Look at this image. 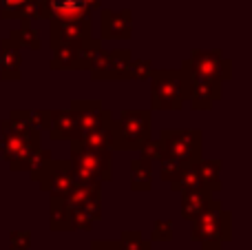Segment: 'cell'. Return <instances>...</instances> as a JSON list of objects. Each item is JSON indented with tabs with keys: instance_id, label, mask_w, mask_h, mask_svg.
Returning <instances> with one entry per match:
<instances>
[{
	"instance_id": "cell-1",
	"label": "cell",
	"mask_w": 252,
	"mask_h": 250,
	"mask_svg": "<svg viewBox=\"0 0 252 250\" xmlns=\"http://www.w3.org/2000/svg\"><path fill=\"white\" fill-rule=\"evenodd\" d=\"M192 224V242H197L201 250H221L223 244L232 237V215L223 208L219 199H210L206 211L197 215Z\"/></svg>"
},
{
	"instance_id": "cell-2",
	"label": "cell",
	"mask_w": 252,
	"mask_h": 250,
	"mask_svg": "<svg viewBox=\"0 0 252 250\" xmlns=\"http://www.w3.org/2000/svg\"><path fill=\"white\" fill-rule=\"evenodd\" d=\"M71 173L75 184H104L113 180V155L111 151H93L82 140H71Z\"/></svg>"
},
{
	"instance_id": "cell-3",
	"label": "cell",
	"mask_w": 252,
	"mask_h": 250,
	"mask_svg": "<svg viewBox=\"0 0 252 250\" xmlns=\"http://www.w3.org/2000/svg\"><path fill=\"white\" fill-rule=\"evenodd\" d=\"M151 111H179L188 100L190 78L182 69L151 71Z\"/></svg>"
},
{
	"instance_id": "cell-4",
	"label": "cell",
	"mask_w": 252,
	"mask_h": 250,
	"mask_svg": "<svg viewBox=\"0 0 252 250\" xmlns=\"http://www.w3.org/2000/svg\"><path fill=\"white\" fill-rule=\"evenodd\" d=\"M153 111L124 109L113 115V151H139L151 140Z\"/></svg>"
},
{
	"instance_id": "cell-5",
	"label": "cell",
	"mask_w": 252,
	"mask_h": 250,
	"mask_svg": "<svg viewBox=\"0 0 252 250\" xmlns=\"http://www.w3.org/2000/svg\"><path fill=\"white\" fill-rule=\"evenodd\" d=\"M159 140L164 144V157L175 159L184 166L199 162L204 153V146H201L204 135L197 128H164L159 133Z\"/></svg>"
},
{
	"instance_id": "cell-6",
	"label": "cell",
	"mask_w": 252,
	"mask_h": 250,
	"mask_svg": "<svg viewBox=\"0 0 252 250\" xmlns=\"http://www.w3.org/2000/svg\"><path fill=\"white\" fill-rule=\"evenodd\" d=\"M182 71L190 80H219V82H228L232 78V62L221 51L195 49L182 62Z\"/></svg>"
},
{
	"instance_id": "cell-7",
	"label": "cell",
	"mask_w": 252,
	"mask_h": 250,
	"mask_svg": "<svg viewBox=\"0 0 252 250\" xmlns=\"http://www.w3.org/2000/svg\"><path fill=\"white\" fill-rule=\"evenodd\" d=\"M42 140H40V131H22V133H13V135H2L0 142V153L2 159L9 164L13 173L20 171H29V162L40 149H42Z\"/></svg>"
},
{
	"instance_id": "cell-8",
	"label": "cell",
	"mask_w": 252,
	"mask_h": 250,
	"mask_svg": "<svg viewBox=\"0 0 252 250\" xmlns=\"http://www.w3.org/2000/svg\"><path fill=\"white\" fill-rule=\"evenodd\" d=\"M29 175L33 182H38L40 188H42L44 193L56 195V197H64V195L75 186L69 159H53L51 157V159L40 164L38 168H33Z\"/></svg>"
},
{
	"instance_id": "cell-9",
	"label": "cell",
	"mask_w": 252,
	"mask_h": 250,
	"mask_svg": "<svg viewBox=\"0 0 252 250\" xmlns=\"http://www.w3.org/2000/svg\"><path fill=\"white\" fill-rule=\"evenodd\" d=\"M130 60H133V53L130 49H113V51H106L104 47L97 51L95 60H93L91 69V80L95 82H124V80H130L128 66Z\"/></svg>"
},
{
	"instance_id": "cell-10",
	"label": "cell",
	"mask_w": 252,
	"mask_h": 250,
	"mask_svg": "<svg viewBox=\"0 0 252 250\" xmlns=\"http://www.w3.org/2000/svg\"><path fill=\"white\" fill-rule=\"evenodd\" d=\"M102 184H75L64 195V202L69 208H80L93 221L102 219Z\"/></svg>"
},
{
	"instance_id": "cell-11",
	"label": "cell",
	"mask_w": 252,
	"mask_h": 250,
	"mask_svg": "<svg viewBox=\"0 0 252 250\" xmlns=\"http://www.w3.org/2000/svg\"><path fill=\"white\" fill-rule=\"evenodd\" d=\"M49 35H51V49L60 44H78L82 40L93 38L91 35V20H49Z\"/></svg>"
},
{
	"instance_id": "cell-12",
	"label": "cell",
	"mask_w": 252,
	"mask_h": 250,
	"mask_svg": "<svg viewBox=\"0 0 252 250\" xmlns=\"http://www.w3.org/2000/svg\"><path fill=\"white\" fill-rule=\"evenodd\" d=\"M102 40H130L133 38V11L130 9H102L100 11Z\"/></svg>"
},
{
	"instance_id": "cell-13",
	"label": "cell",
	"mask_w": 252,
	"mask_h": 250,
	"mask_svg": "<svg viewBox=\"0 0 252 250\" xmlns=\"http://www.w3.org/2000/svg\"><path fill=\"white\" fill-rule=\"evenodd\" d=\"M71 113L75 115V122H78L82 133L113 120V113L109 109H104V104L100 100H73L71 102Z\"/></svg>"
},
{
	"instance_id": "cell-14",
	"label": "cell",
	"mask_w": 252,
	"mask_h": 250,
	"mask_svg": "<svg viewBox=\"0 0 252 250\" xmlns=\"http://www.w3.org/2000/svg\"><path fill=\"white\" fill-rule=\"evenodd\" d=\"M223 97V82L219 80H190L188 104L195 111H210L215 102Z\"/></svg>"
},
{
	"instance_id": "cell-15",
	"label": "cell",
	"mask_w": 252,
	"mask_h": 250,
	"mask_svg": "<svg viewBox=\"0 0 252 250\" xmlns=\"http://www.w3.org/2000/svg\"><path fill=\"white\" fill-rule=\"evenodd\" d=\"M22 49L11 38H2L0 42V80L2 82H18L22 71Z\"/></svg>"
},
{
	"instance_id": "cell-16",
	"label": "cell",
	"mask_w": 252,
	"mask_h": 250,
	"mask_svg": "<svg viewBox=\"0 0 252 250\" xmlns=\"http://www.w3.org/2000/svg\"><path fill=\"white\" fill-rule=\"evenodd\" d=\"M49 135L53 142H71L82 137L78 122H75V115L71 113V109L66 111H51V122H49Z\"/></svg>"
},
{
	"instance_id": "cell-17",
	"label": "cell",
	"mask_w": 252,
	"mask_h": 250,
	"mask_svg": "<svg viewBox=\"0 0 252 250\" xmlns=\"http://www.w3.org/2000/svg\"><path fill=\"white\" fill-rule=\"evenodd\" d=\"M213 199V193H208L206 188H190L182 193V217L186 221H192L197 215L206 211V206Z\"/></svg>"
},
{
	"instance_id": "cell-18",
	"label": "cell",
	"mask_w": 252,
	"mask_h": 250,
	"mask_svg": "<svg viewBox=\"0 0 252 250\" xmlns=\"http://www.w3.org/2000/svg\"><path fill=\"white\" fill-rule=\"evenodd\" d=\"M195 168L199 173L201 188L208 193H221L223 182H221V159H199L195 162Z\"/></svg>"
},
{
	"instance_id": "cell-19",
	"label": "cell",
	"mask_w": 252,
	"mask_h": 250,
	"mask_svg": "<svg viewBox=\"0 0 252 250\" xmlns=\"http://www.w3.org/2000/svg\"><path fill=\"white\" fill-rule=\"evenodd\" d=\"M82 144L93 151H113V120L100 124L97 128L82 133Z\"/></svg>"
},
{
	"instance_id": "cell-20",
	"label": "cell",
	"mask_w": 252,
	"mask_h": 250,
	"mask_svg": "<svg viewBox=\"0 0 252 250\" xmlns=\"http://www.w3.org/2000/svg\"><path fill=\"white\" fill-rule=\"evenodd\" d=\"M153 188V162L137 157L130 162V190L148 193Z\"/></svg>"
},
{
	"instance_id": "cell-21",
	"label": "cell",
	"mask_w": 252,
	"mask_h": 250,
	"mask_svg": "<svg viewBox=\"0 0 252 250\" xmlns=\"http://www.w3.org/2000/svg\"><path fill=\"white\" fill-rule=\"evenodd\" d=\"M9 38H11L20 49L40 51V47H42L40 33L33 29V25H31V22H20V27H13V29L9 31Z\"/></svg>"
},
{
	"instance_id": "cell-22",
	"label": "cell",
	"mask_w": 252,
	"mask_h": 250,
	"mask_svg": "<svg viewBox=\"0 0 252 250\" xmlns=\"http://www.w3.org/2000/svg\"><path fill=\"white\" fill-rule=\"evenodd\" d=\"M102 49V40H82V42H78V47H75V71H89L93 64V60H95L97 51Z\"/></svg>"
},
{
	"instance_id": "cell-23",
	"label": "cell",
	"mask_w": 252,
	"mask_h": 250,
	"mask_svg": "<svg viewBox=\"0 0 252 250\" xmlns=\"http://www.w3.org/2000/svg\"><path fill=\"white\" fill-rule=\"evenodd\" d=\"M75 47L78 44H60L53 49V58L49 62L51 71H75Z\"/></svg>"
},
{
	"instance_id": "cell-24",
	"label": "cell",
	"mask_w": 252,
	"mask_h": 250,
	"mask_svg": "<svg viewBox=\"0 0 252 250\" xmlns=\"http://www.w3.org/2000/svg\"><path fill=\"white\" fill-rule=\"evenodd\" d=\"M168 184H170V190H175V193H184V190H190V188H201V180H199V173H197L195 164L182 168Z\"/></svg>"
},
{
	"instance_id": "cell-25",
	"label": "cell",
	"mask_w": 252,
	"mask_h": 250,
	"mask_svg": "<svg viewBox=\"0 0 252 250\" xmlns=\"http://www.w3.org/2000/svg\"><path fill=\"white\" fill-rule=\"evenodd\" d=\"M49 228L56 230V233H60V230H69V206H66L64 197H56V195H51Z\"/></svg>"
},
{
	"instance_id": "cell-26",
	"label": "cell",
	"mask_w": 252,
	"mask_h": 250,
	"mask_svg": "<svg viewBox=\"0 0 252 250\" xmlns=\"http://www.w3.org/2000/svg\"><path fill=\"white\" fill-rule=\"evenodd\" d=\"M20 20V22H33L44 18V7L40 0H25L18 9H13L11 13L7 16V20Z\"/></svg>"
},
{
	"instance_id": "cell-27",
	"label": "cell",
	"mask_w": 252,
	"mask_h": 250,
	"mask_svg": "<svg viewBox=\"0 0 252 250\" xmlns=\"http://www.w3.org/2000/svg\"><path fill=\"white\" fill-rule=\"evenodd\" d=\"M118 242L122 250H151L153 248V242L144 237L139 230H122Z\"/></svg>"
},
{
	"instance_id": "cell-28",
	"label": "cell",
	"mask_w": 252,
	"mask_h": 250,
	"mask_svg": "<svg viewBox=\"0 0 252 250\" xmlns=\"http://www.w3.org/2000/svg\"><path fill=\"white\" fill-rule=\"evenodd\" d=\"M155 69L153 62L148 58H137V60H130V66H128V73H130V80H139V82H146L151 78V71Z\"/></svg>"
},
{
	"instance_id": "cell-29",
	"label": "cell",
	"mask_w": 252,
	"mask_h": 250,
	"mask_svg": "<svg viewBox=\"0 0 252 250\" xmlns=\"http://www.w3.org/2000/svg\"><path fill=\"white\" fill-rule=\"evenodd\" d=\"M95 221L80 208H69V230H91Z\"/></svg>"
},
{
	"instance_id": "cell-30",
	"label": "cell",
	"mask_w": 252,
	"mask_h": 250,
	"mask_svg": "<svg viewBox=\"0 0 252 250\" xmlns=\"http://www.w3.org/2000/svg\"><path fill=\"white\" fill-rule=\"evenodd\" d=\"M173 221L170 219H157L151 228V242H170L173 239Z\"/></svg>"
},
{
	"instance_id": "cell-31",
	"label": "cell",
	"mask_w": 252,
	"mask_h": 250,
	"mask_svg": "<svg viewBox=\"0 0 252 250\" xmlns=\"http://www.w3.org/2000/svg\"><path fill=\"white\" fill-rule=\"evenodd\" d=\"M139 153H142L144 159H148V162H159L161 157H164V144H161V140H148L146 144L139 149Z\"/></svg>"
},
{
	"instance_id": "cell-32",
	"label": "cell",
	"mask_w": 252,
	"mask_h": 250,
	"mask_svg": "<svg viewBox=\"0 0 252 250\" xmlns=\"http://www.w3.org/2000/svg\"><path fill=\"white\" fill-rule=\"evenodd\" d=\"M9 248L31 250V233L29 230H11V235H9Z\"/></svg>"
},
{
	"instance_id": "cell-33",
	"label": "cell",
	"mask_w": 252,
	"mask_h": 250,
	"mask_svg": "<svg viewBox=\"0 0 252 250\" xmlns=\"http://www.w3.org/2000/svg\"><path fill=\"white\" fill-rule=\"evenodd\" d=\"M49 122H51V111H31V118H29V124L33 131H47L49 128Z\"/></svg>"
},
{
	"instance_id": "cell-34",
	"label": "cell",
	"mask_w": 252,
	"mask_h": 250,
	"mask_svg": "<svg viewBox=\"0 0 252 250\" xmlns=\"http://www.w3.org/2000/svg\"><path fill=\"white\" fill-rule=\"evenodd\" d=\"M89 250H122V248H120L118 239H95V242H91Z\"/></svg>"
},
{
	"instance_id": "cell-35",
	"label": "cell",
	"mask_w": 252,
	"mask_h": 250,
	"mask_svg": "<svg viewBox=\"0 0 252 250\" xmlns=\"http://www.w3.org/2000/svg\"><path fill=\"white\" fill-rule=\"evenodd\" d=\"M25 2V0H2V11H0V18L2 20H7V16L13 11V9H18L20 4Z\"/></svg>"
},
{
	"instance_id": "cell-36",
	"label": "cell",
	"mask_w": 252,
	"mask_h": 250,
	"mask_svg": "<svg viewBox=\"0 0 252 250\" xmlns=\"http://www.w3.org/2000/svg\"><path fill=\"white\" fill-rule=\"evenodd\" d=\"M9 250H11V248H9Z\"/></svg>"
},
{
	"instance_id": "cell-37",
	"label": "cell",
	"mask_w": 252,
	"mask_h": 250,
	"mask_svg": "<svg viewBox=\"0 0 252 250\" xmlns=\"http://www.w3.org/2000/svg\"><path fill=\"white\" fill-rule=\"evenodd\" d=\"M151 250H153V248H151Z\"/></svg>"
}]
</instances>
